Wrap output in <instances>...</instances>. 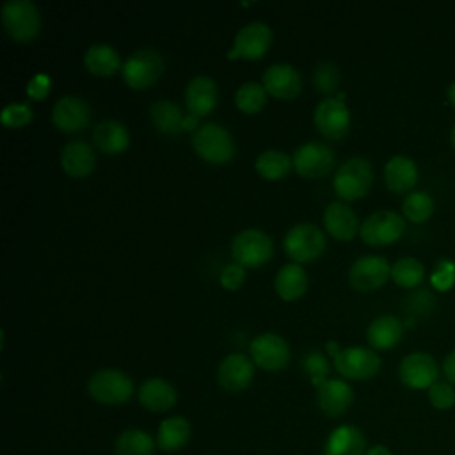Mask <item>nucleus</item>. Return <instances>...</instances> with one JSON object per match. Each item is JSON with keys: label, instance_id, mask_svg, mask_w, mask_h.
Returning a JSON list of instances; mask_svg holds the SVG:
<instances>
[{"label": "nucleus", "instance_id": "nucleus-1", "mask_svg": "<svg viewBox=\"0 0 455 455\" xmlns=\"http://www.w3.org/2000/svg\"><path fill=\"white\" fill-rule=\"evenodd\" d=\"M192 146L201 158L213 164L231 160L236 149L233 133L215 121H206L192 132Z\"/></svg>", "mask_w": 455, "mask_h": 455}, {"label": "nucleus", "instance_id": "nucleus-2", "mask_svg": "<svg viewBox=\"0 0 455 455\" xmlns=\"http://www.w3.org/2000/svg\"><path fill=\"white\" fill-rule=\"evenodd\" d=\"M0 16L4 28L16 41H30L39 34L41 14L32 0H5Z\"/></svg>", "mask_w": 455, "mask_h": 455}, {"label": "nucleus", "instance_id": "nucleus-3", "mask_svg": "<svg viewBox=\"0 0 455 455\" xmlns=\"http://www.w3.org/2000/svg\"><path fill=\"white\" fill-rule=\"evenodd\" d=\"M373 181V167L364 156H350L336 169L332 185L341 199L363 197Z\"/></svg>", "mask_w": 455, "mask_h": 455}, {"label": "nucleus", "instance_id": "nucleus-4", "mask_svg": "<svg viewBox=\"0 0 455 455\" xmlns=\"http://www.w3.org/2000/svg\"><path fill=\"white\" fill-rule=\"evenodd\" d=\"M87 391L100 403L119 405L132 396L133 380L117 368H101L89 377Z\"/></svg>", "mask_w": 455, "mask_h": 455}, {"label": "nucleus", "instance_id": "nucleus-5", "mask_svg": "<svg viewBox=\"0 0 455 455\" xmlns=\"http://www.w3.org/2000/svg\"><path fill=\"white\" fill-rule=\"evenodd\" d=\"M274 242L259 228H245L231 240V256L243 267H259L272 256Z\"/></svg>", "mask_w": 455, "mask_h": 455}, {"label": "nucleus", "instance_id": "nucleus-6", "mask_svg": "<svg viewBox=\"0 0 455 455\" xmlns=\"http://www.w3.org/2000/svg\"><path fill=\"white\" fill-rule=\"evenodd\" d=\"M283 247L295 263L311 261L325 249V235L313 222H297L286 231Z\"/></svg>", "mask_w": 455, "mask_h": 455}, {"label": "nucleus", "instance_id": "nucleus-7", "mask_svg": "<svg viewBox=\"0 0 455 455\" xmlns=\"http://www.w3.org/2000/svg\"><path fill=\"white\" fill-rule=\"evenodd\" d=\"M164 71V57L155 48H139L130 53L121 66L123 80L133 89L151 85Z\"/></svg>", "mask_w": 455, "mask_h": 455}, {"label": "nucleus", "instance_id": "nucleus-8", "mask_svg": "<svg viewBox=\"0 0 455 455\" xmlns=\"http://www.w3.org/2000/svg\"><path fill=\"white\" fill-rule=\"evenodd\" d=\"M405 231V219L395 210H375L364 217L359 228L361 238L370 245L396 242Z\"/></svg>", "mask_w": 455, "mask_h": 455}, {"label": "nucleus", "instance_id": "nucleus-9", "mask_svg": "<svg viewBox=\"0 0 455 455\" xmlns=\"http://www.w3.org/2000/svg\"><path fill=\"white\" fill-rule=\"evenodd\" d=\"M380 355L368 347H347L334 357V368L347 379L366 380L380 371Z\"/></svg>", "mask_w": 455, "mask_h": 455}, {"label": "nucleus", "instance_id": "nucleus-10", "mask_svg": "<svg viewBox=\"0 0 455 455\" xmlns=\"http://www.w3.org/2000/svg\"><path fill=\"white\" fill-rule=\"evenodd\" d=\"M291 158H293V167L300 176L318 178L327 174L332 169L336 155L327 142L307 140L295 148Z\"/></svg>", "mask_w": 455, "mask_h": 455}, {"label": "nucleus", "instance_id": "nucleus-11", "mask_svg": "<svg viewBox=\"0 0 455 455\" xmlns=\"http://www.w3.org/2000/svg\"><path fill=\"white\" fill-rule=\"evenodd\" d=\"M251 359L256 366L270 371L284 368L290 361V345L277 332H261L249 345Z\"/></svg>", "mask_w": 455, "mask_h": 455}, {"label": "nucleus", "instance_id": "nucleus-12", "mask_svg": "<svg viewBox=\"0 0 455 455\" xmlns=\"http://www.w3.org/2000/svg\"><path fill=\"white\" fill-rule=\"evenodd\" d=\"M315 126L329 139L343 137L350 128V110L338 96H325L313 110Z\"/></svg>", "mask_w": 455, "mask_h": 455}, {"label": "nucleus", "instance_id": "nucleus-13", "mask_svg": "<svg viewBox=\"0 0 455 455\" xmlns=\"http://www.w3.org/2000/svg\"><path fill=\"white\" fill-rule=\"evenodd\" d=\"M387 277H391V265L379 254H363L348 268V281L359 291L380 288Z\"/></svg>", "mask_w": 455, "mask_h": 455}, {"label": "nucleus", "instance_id": "nucleus-14", "mask_svg": "<svg viewBox=\"0 0 455 455\" xmlns=\"http://www.w3.org/2000/svg\"><path fill=\"white\" fill-rule=\"evenodd\" d=\"M272 43V28L261 21L254 20L245 23L242 28H238L231 50H228V57H245V59H258L261 57Z\"/></svg>", "mask_w": 455, "mask_h": 455}, {"label": "nucleus", "instance_id": "nucleus-15", "mask_svg": "<svg viewBox=\"0 0 455 455\" xmlns=\"http://www.w3.org/2000/svg\"><path fill=\"white\" fill-rule=\"evenodd\" d=\"M398 377L411 389H428L437 382L439 366L428 352H411L400 361Z\"/></svg>", "mask_w": 455, "mask_h": 455}, {"label": "nucleus", "instance_id": "nucleus-16", "mask_svg": "<svg viewBox=\"0 0 455 455\" xmlns=\"http://www.w3.org/2000/svg\"><path fill=\"white\" fill-rule=\"evenodd\" d=\"M52 121L62 132H78L91 121V105L78 94H64L52 107Z\"/></svg>", "mask_w": 455, "mask_h": 455}, {"label": "nucleus", "instance_id": "nucleus-17", "mask_svg": "<svg viewBox=\"0 0 455 455\" xmlns=\"http://www.w3.org/2000/svg\"><path fill=\"white\" fill-rule=\"evenodd\" d=\"M261 84L275 98L291 100L299 94L302 87V76L295 66L290 62H274L265 68Z\"/></svg>", "mask_w": 455, "mask_h": 455}, {"label": "nucleus", "instance_id": "nucleus-18", "mask_svg": "<svg viewBox=\"0 0 455 455\" xmlns=\"http://www.w3.org/2000/svg\"><path fill=\"white\" fill-rule=\"evenodd\" d=\"M254 361L242 352L228 354L217 368V380L228 391L245 389L254 377Z\"/></svg>", "mask_w": 455, "mask_h": 455}, {"label": "nucleus", "instance_id": "nucleus-19", "mask_svg": "<svg viewBox=\"0 0 455 455\" xmlns=\"http://www.w3.org/2000/svg\"><path fill=\"white\" fill-rule=\"evenodd\" d=\"M183 96H185V105L188 112L199 117L208 114L215 107L219 98V87L212 76L196 75L185 85Z\"/></svg>", "mask_w": 455, "mask_h": 455}, {"label": "nucleus", "instance_id": "nucleus-20", "mask_svg": "<svg viewBox=\"0 0 455 455\" xmlns=\"http://www.w3.org/2000/svg\"><path fill=\"white\" fill-rule=\"evenodd\" d=\"M323 226L338 240L354 238L361 228L355 212L341 199L331 201L323 208Z\"/></svg>", "mask_w": 455, "mask_h": 455}, {"label": "nucleus", "instance_id": "nucleus-21", "mask_svg": "<svg viewBox=\"0 0 455 455\" xmlns=\"http://www.w3.org/2000/svg\"><path fill=\"white\" fill-rule=\"evenodd\" d=\"M316 402L327 416H339L352 405L354 389L343 379H327L316 387Z\"/></svg>", "mask_w": 455, "mask_h": 455}, {"label": "nucleus", "instance_id": "nucleus-22", "mask_svg": "<svg viewBox=\"0 0 455 455\" xmlns=\"http://www.w3.org/2000/svg\"><path fill=\"white\" fill-rule=\"evenodd\" d=\"M418 165L407 155H395L384 165V181L396 194L411 192L418 183Z\"/></svg>", "mask_w": 455, "mask_h": 455}, {"label": "nucleus", "instance_id": "nucleus-23", "mask_svg": "<svg viewBox=\"0 0 455 455\" xmlns=\"http://www.w3.org/2000/svg\"><path fill=\"white\" fill-rule=\"evenodd\" d=\"M60 164L69 176H87L96 165L94 148L82 139H73L64 144L60 151Z\"/></svg>", "mask_w": 455, "mask_h": 455}, {"label": "nucleus", "instance_id": "nucleus-24", "mask_svg": "<svg viewBox=\"0 0 455 455\" xmlns=\"http://www.w3.org/2000/svg\"><path fill=\"white\" fill-rule=\"evenodd\" d=\"M403 322L393 315H379L366 327V339L375 350H389L396 347L403 336Z\"/></svg>", "mask_w": 455, "mask_h": 455}, {"label": "nucleus", "instance_id": "nucleus-25", "mask_svg": "<svg viewBox=\"0 0 455 455\" xmlns=\"http://www.w3.org/2000/svg\"><path fill=\"white\" fill-rule=\"evenodd\" d=\"M176 389L162 377H149L139 387V402L153 412H165L176 403Z\"/></svg>", "mask_w": 455, "mask_h": 455}, {"label": "nucleus", "instance_id": "nucleus-26", "mask_svg": "<svg viewBox=\"0 0 455 455\" xmlns=\"http://www.w3.org/2000/svg\"><path fill=\"white\" fill-rule=\"evenodd\" d=\"M323 455H366V441L355 425L336 427L323 446Z\"/></svg>", "mask_w": 455, "mask_h": 455}, {"label": "nucleus", "instance_id": "nucleus-27", "mask_svg": "<svg viewBox=\"0 0 455 455\" xmlns=\"http://www.w3.org/2000/svg\"><path fill=\"white\" fill-rule=\"evenodd\" d=\"M92 142L105 153H121L130 144V133L119 119H103L92 128Z\"/></svg>", "mask_w": 455, "mask_h": 455}, {"label": "nucleus", "instance_id": "nucleus-28", "mask_svg": "<svg viewBox=\"0 0 455 455\" xmlns=\"http://www.w3.org/2000/svg\"><path fill=\"white\" fill-rule=\"evenodd\" d=\"M84 66L94 75L108 76L116 73L123 66V62L119 52L112 44L92 43L84 53Z\"/></svg>", "mask_w": 455, "mask_h": 455}, {"label": "nucleus", "instance_id": "nucleus-29", "mask_svg": "<svg viewBox=\"0 0 455 455\" xmlns=\"http://www.w3.org/2000/svg\"><path fill=\"white\" fill-rule=\"evenodd\" d=\"M274 286L281 299L295 300L307 288V274L300 263H295V261L284 263L283 267H279V270L275 274Z\"/></svg>", "mask_w": 455, "mask_h": 455}, {"label": "nucleus", "instance_id": "nucleus-30", "mask_svg": "<svg viewBox=\"0 0 455 455\" xmlns=\"http://www.w3.org/2000/svg\"><path fill=\"white\" fill-rule=\"evenodd\" d=\"M190 439V423L181 416L165 418L156 432V446L162 451H178Z\"/></svg>", "mask_w": 455, "mask_h": 455}, {"label": "nucleus", "instance_id": "nucleus-31", "mask_svg": "<svg viewBox=\"0 0 455 455\" xmlns=\"http://www.w3.org/2000/svg\"><path fill=\"white\" fill-rule=\"evenodd\" d=\"M149 117L156 126V130L164 133H178L180 130H183L185 114L181 107L172 100H167V98L155 100L149 105Z\"/></svg>", "mask_w": 455, "mask_h": 455}, {"label": "nucleus", "instance_id": "nucleus-32", "mask_svg": "<svg viewBox=\"0 0 455 455\" xmlns=\"http://www.w3.org/2000/svg\"><path fill=\"white\" fill-rule=\"evenodd\" d=\"M117 455H155V439L140 428H128L121 432L116 439Z\"/></svg>", "mask_w": 455, "mask_h": 455}, {"label": "nucleus", "instance_id": "nucleus-33", "mask_svg": "<svg viewBox=\"0 0 455 455\" xmlns=\"http://www.w3.org/2000/svg\"><path fill=\"white\" fill-rule=\"evenodd\" d=\"M256 171L268 180H277L283 178L284 174H288V171L293 167V158L291 155H288L286 151L281 149H265L256 156L254 162Z\"/></svg>", "mask_w": 455, "mask_h": 455}, {"label": "nucleus", "instance_id": "nucleus-34", "mask_svg": "<svg viewBox=\"0 0 455 455\" xmlns=\"http://www.w3.org/2000/svg\"><path fill=\"white\" fill-rule=\"evenodd\" d=\"M434 210H435L434 197L425 190L409 192L402 203V213L405 215V219L416 224L428 220L434 215Z\"/></svg>", "mask_w": 455, "mask_h": 455}, {"label": "nucleus", "instance_id": "nucleus-35", "mask_svg": "<svg viewBox=\"0 0 455 455\" xmlns=\"http://www.w3.org/2000/svg\"><path fill=\"white\" fill-rule=\"evenodd\" d=\"M425 277V267L412 256H403L391 265V279L402 288H416Z\"/></svg>", "mask_w": 455, "mask_h": 455}, {"label": "nucleus", "instance_id": "nucleus-36", "mask_svg": "<svg viewBox=\"0 0 455 455\" xmlns=\"http://www.w3.org/2000/svg\"><path fill=\"white\" fill-rule=\"evenodd\" d=\"M267 89L256 80H247L238 85L235 103L243 112H258L267 103Z\"/></svg>", "mask_w": 455, "mask_h": 455}, {"label": "nucleus", "instance_id": "nucleus-37", "mask_svg": "<svg viewBox=\"0 0 455 455\" xmlns=\"http://www.w3.org/2000/svg\"><path fill=\"white\" fill-rule=\"evenodd\" d=\"M339 78H341L339 68L332 60H320L311 71L313 84L316 85L318 91H323V92L336 91Z\"/></svg>", "mask_w": 455, "mask_h": 455}, {"label": "nucleus", "instance_id": "nucleus-38", "mask_svg": "<svg viewBox=\"0 0 455 455\" xmlns=\"http://www.w3.org/2000/svg\"><path fill=\"white\" fill-rule=\"evenodd\" d=\"M302 368L307 373L311 384L315 387L322 386L327 380V373H329V361L327 355L320 350H309L304 354L302 357Z\"/></svg>", "mask_w": 455, "mask_h": 455}, {"label": "nucleus", "instance_id": "nucleus-39", "mask_svg": "<svg viewBox=\"0 0 455 455\" xmlns=\"http://www.w3.org/2000/svg\"><path fill=\"white\" fill-rule=\"evenodd\" d=\"M0 117L4 124L18 128L32 119V108L27 101H11L2 108Z\"/></svg>", "mask_w": 455, "mask_h": 455}, {"label": "nucleus", "instance_id": "nucleus-40", "mask_svg": "<svg viewBox=\"0 0 455 455\" xmlns=\"http://www.w3.org/2000/svg\"><path fill=\"white\" fill-rule=\"evenodd\" d=\"M428 402L437 411H448L455 405V387L453 384L446 382H435L428 387Z\"/></svg>", "mask_w": 455, "mask_h": 455}, {"label": "nucleus", "instance_id": "nucleus-41", "mask_svg": "<svg viewBox=\"0 0 455 455\" xmlns=\"http://www.w3.org/2000/svg\"><path fill=\"white\" fill-rule=\"evenodd\" d=\"M430 283L439 291L450 290L455 283V265L451 261H446V259L439 261L435 265L432 275H430Z\"/></svg>", "mask_w": 455, "mask_h": 455}, {"label": "nucleus", "instance_id": "nucleus-42", "mask_svg": "<svg viewBox=\"0 0 455 455\" xmlns=\"http://www.w3.org/2000/svg\"><path fill=\"white\" fill-rule=\"evenodd\" d=\"M243 279H245V267L236 261L224 265L220 270V283L228 290H236L243 283Z\"/></svg>", "mask_w": 455, "mask_h": 455}, {"label": "nucleus", "instance_id": "nucleus-43", "mask_svg": "<svg viewBox=\"0 0 455 455\" xmlns=\"http://www.w3.org/2000/svg\"><path fill=\"white\" fill-rule=\"evenodd\" d=\"M52 85V78L46 73H36L30 76V80L27 82V94L34 100L44 98L50 91Z\"/></svg>", "mask_w": 455, "mask_h": 455}, {"label": "nucleus", "instance_id": "nucleus-44", "mask_svg": "<svg viewBox=\"0 0 455 455\" xmlns=\"http://www.w3.org/2000/svg\"><path fill=\"white\" fill-rule=\"evenodd\" d=\"M443 373L450 384H455V350H451L443 361Z\"/></svg>", "mask_w": 455, "mask_h": 455}, {"label": "nucleus", "instance_id": "nucleus-45", "mask_svg": "<svg viewBox=\"0 0 455 455\" xmlns=\"http://www.w3.org/2000/svg\"><path fill=\"white\" fill-rule=\"evenodd\" d=\"M197 119H199V117H197V116H194V114H190V112H188V114H185L183 128H185V130H192V132H194V130L199 126V124H197Z\"/></svg>", "mask_w": 455, "mask_h": 455}, {"label": "nucleus", "instance_id": "nucleus-46", "mask_svg": "<svg viewBox=\"0 0 455 455\" xmlns=\"http://www.w3.org/2000/svg\"><path fill=\"white\" fill-rule=\"evenodd\" d=\"M366 455H393V453H391V450H389L387 446H384V444H375V446H371V448L366 450Z\"/></svg>", "mask_w": 455, "mask_h": 455}, {"label": "nucleus", "instance_id": "nucleus-47", "mask_svg": "<svg viewBox=\"0 0 455 455\" xmlns=\"http://www.w3.org/2000/svg\"><path fill=\"white\" fill-rule=\"evenodd\" d=\"M325 350H327V354L329 355H332V357H336L338 354H339V350H341V347L338 345V341H334V339H329L327 343H325Z\"/></svg>", "mask_w": 455, "mask_h": 455}, {"label": "nucleus", "instance_id": "nucleus-48", "mask_svg": "<svg viewBox=\"0 0 455 455\" xmlns=\"http://www.w3.org/2000/svg\"><path fill=\"white\" fill-rule=\"evenodd\" d=\"M446 96H448V101L451 103V107L455 108V82H451V85L448 87V91H446Z\"/></svg>", "mask_w": 455, "mask_h": 455}, {"label": "nucleus", "instance_id": "nucleus-49", "mask_svg": "<svg viewBox=\"0 0 455 455\" xmlns=\"http://www.w3.org/2000/svg\"><path fill=\"white\" fill-rule=\"evenodd\" d=\"M450 142H451V146H453V149H455V124H453V128H451V132H450Z\"/></svg>", "mask_w": 455, "mask_h": 455}]
</instances>
